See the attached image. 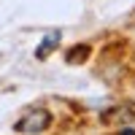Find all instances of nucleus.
I'll return each instance as SVG.
<instances>
[{
    "label": "nucleus",
    "mask_w": 135,
    "mask_h": 135,
    "mask_svg": "<svg viewBox=\"0 0 135 135\" xmlns=\"http://www.w3.org/2000/svg\"><path fill=\"white\" fill-rule=\"evenodd\" d=\"M49 124H51L49 111L46 108H32L14 124V130L16 132H43V130H49Z\"/></svg>",
    "instance_id": "nucleus-1"
},
{
    "label": "nucleus",
    "mask_w": 135,
    "mask_h": 135,
    "mask_svg": "<svg viewBox=\"0 0 135 135\" xmlns=\"http://www.w3.org/2000/svg\"><path fill=\"white\" fill-rule=\"evenodd\" d=\"M89 54H92V46H86V43H78L76 49H68L65 60L70 62V65H81V62H86Z\"/></svg>",
    "instance_id": "nucleus-2"
},
{
    "label": "nucleus",
    "mask_w": 135,
    "mask_h": 135,
    "mask_svg": "<svg viewBox=\"0 0 135 135\" xmlns=\"http://www.w3.org/2000/svg\"><path fill=\"white\" fill-rule=\"evenodd\" d=\"M57 43H60V30H54L51 35H46V38H43L41 49L35 51V57H38V60H43V57H46V54H51L54 49H57Z\"/></svg>",
    "instance_id": "nucleus-3"
}]
</instances>
